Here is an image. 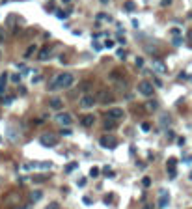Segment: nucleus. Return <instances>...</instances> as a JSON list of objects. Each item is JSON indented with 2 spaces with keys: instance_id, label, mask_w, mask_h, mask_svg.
<instances>
[{
  "instance_id": "nucleus-1",
  "label": "nucleus",
  "mask_w": 192,
  "mask_h": 209,
  "mask_svg": "<svg viewBox=\"0 0 192 209\" xmlns=\"http://www.w3.org/2000/svg\"><path fill=\"white\" fill-rule=\"evenodd\" d=\"M75 82V77L71 73H60L56 75L50 84H49V90H63V88H71V84Z\"/></svg>"
},
{
  "instance_id": "nucleus-2",
  "label": "nucleus",
  "mask_w": 192,
  "mask_h": 209,
  "mask_svg": "<svg viewBox=\"0 0 192 209\" xmlns=\"http://www.w3.org/2000/svg\"><path fill=\"white\" fill-rule=\"evenodd\" d=\"M56 142H58V138H56L54 133H43V135L39 136V144H41L43 148H54Z\"/></svg>"
},
{
  "instance_id": "nucleus-3",
  "label": "nucleus",
  "mask_w": 192,
  "mask_h": 209,
  "mask_svg": "<svg viewBox=\"0 0 192 209\" xmlns=\"http://www.w3.org/2000/svg\"><path fill=\"white\" fill-rule=\"evenodd\" d=\"M99 146L105 148V150H114V148L118 146V140H116V136H112V135H103V136L99 138Z\"/></svg>"
},
{
  "instance_id": "nucleus-4",
  "label": "nucleus",
  "mask_w": 192,
  "mask_h": 209,
  "mask_svg": "<svg viewBox=\"0 0 192 209\" xmlns=\"http://www.w3.org/2000/svg\"><path fill=\"white\" fill-rule=\"evenodd\" d=\"M138 92H140L142 95H146V97H151V95L155 93V88H153V84H151V82L142 80V82L138 84Z\"/></svg>"
},
{
  "instance_id": "nucleus-5",
  "label": "nucleus",
  "mask_w": 192,
  "mask_h": 209,
  "mask_svg": "<svg viewBox=\"0 0 192 209\" xmlns=\"http://www.w3.org/2000/svg\"><path fill=\"white\" fill-rule=\"evenodd\" d=\"M95 103H97V99H95V95H90V93H86V95H82L80 97V108H91V107H95Z\"/></svg>"
},
{
  "instance_id": "nucleus-6",
  "label": "nucleus",
  "mask_w": 192,
  "mask_h": 209,
  "mask_svg": "<svg viewBox=\"0 0 192 209\" xmlns=\"http://www.w3.org/2000/svg\"><path fill=\"white\" fill-rule=\"evenodd\" d=\"M56 121H58L60 125L67 127V125H71V123H73V116H71V114H67V112H58V114H56Z\"/></svg>"
},
{
  "instance_id": "nucleus-7",
  "label": "nucleus",
  "mask_w": 192,
  "mask_h": 209,
  "mask_svg": "<svg viewBox=\"0 0 192 209\" xmlns=\"http://www.w3.org/2000/svg\"><path fill=\"white\" fill-rule=\"evenodd\" d=\"M52 56H54V49H52V47H43V49L37 52V60H43V62L50 60Z\"/></svg>"
},
{
  "instance_id": "nucleus-8",
  "label": "nucleus",
  "mask_w": 192,
  "mask_h": 209,
  "mask_svg": "<svg viewBox=\"0 0 192 209\" xmlns=\"http://www.w3.org/2000/svg\"><path fill=\"white\" fill-rule=\"evenodd\" d=\"M168 206H170V194H168V191H161V194H159V207L166 209Z\"/></svg>"
},
{
  "instance_id": "nucleus-9",
  "label": "nucleus",
  "mask_w": 192,
  "mask_h": 209,
  "mask_svg": "<svg viewBox=\"0 0 192 209\" xmlns=\"http://www.w3.org/2000/svg\"><path fill=\"white\" fill-rule=\"evenodd\" d=\"M95 99H99V101H101V105H108V103H112V101H114L112 93H110V92H106V90L99 92V95H97Z\"/></svg>"
},
{
  "instance_id": "nucleus-10",
  "label": "nucleus",
  "mask_w": 192,
  "mask_h": 209,
  "mask_svg": "<svg viewBox=\"0 0 192 209\" xmlns=\"http://www.w3.org/2000/svg\"><path fill=\"white\" fill-rule=\"evenodd\" d=\"M106 116L118 121L119 118H123V116H125V112H123V108H119V107H116V108H110V110L106 112Z\"/></svg>"
},
{
  "instance_id": "nucleus-11",
  "label": "nucleus",
  "mask_w": 192,
  "mask_h": 209,
  "mask_svg": "<svg viewBox=\"0 0 192 209\" xmlns=\"http://www.w3.org/2000/svg\"><path fill=\"white\" fill-rule=\"evenodd\" d=\"M176 164H177V161L172 157V159H168V176H170V179H174L176 176H177V170H176Z\"/></svg>"
},
{
  "instance_id": "nucleus-12",
  "label": "nucleus",
  "mask_w": 192,
  "mask_h": 209,
  "mask_svg": "<svg viewBox=\"0 0 192 209\" xmlns=\"http://www.w3.org/2000/svg\"><path fill=\"white\" fill-rule=\"evenodd\" d=\"M80 123H82L84 127H91V125L95 123V116H93V114H86V116L80 120Z\"/></svg>"
},
{
  "instance_id": "nucleus-13",
  "label": "nucleus",
  "mask_w": 192,
  "mask_h": 209,
  "mask_svg": "<svg viewBox=\"0 0 192 209\" xmlns=\"http://www.w3.org/2000/svg\"><path fill=\"white\" fill-rule=\"evenodd\" d=\"M103 127H105L106 131L114 129V127H116V120H112V118H108V116H106V118L103 120Z\"/></svg>"
},
{
  "instance_id": "nucleus-14",
  "label": "nucleus",
  "mask_w": 192,
  "mask_h": 209,
  "mask_svg": "<svg viewBox=\"0 0 192 209\" xmlns=\"http://www.w3.org/2000/svg\"><path fill=\"white\" fill-rule=\"evenodd\" d=\"M170 123H172V118H170V114L168 112H164L162 114V118H161V127H170Z\"/></svg>"
},
{
  "instance_id": "nucleus-15",
  "label": "nucleus",
  "mask_w": 192,
  "mask_h": 209,
  "mask_svg": "<svg viewBox=\"0 0 192 209\" xmlns=\"http://www.w3.org/2000/svg\"><path fill=\"white\" fill-rule=\"evenodd\" d=\"M49 105H50V108H54V110H60L63 103H62V99H58V97H56V99H50V101H49Z\"/></svg>"
},
{
  "instance_id": "nucleus-16",
  "label": "nucleus",
  "mask_w": 192,
  "mask_h": 209,
  "mask_svg": "<svg viewBox=\"0 0 192 209\" xmlns=\"http://www.w3.org/2000/svg\"><path fill=\"white\" fill-rule=\"evenodd\" d=\"M6 80H7V73H2L0 75V95H4L6 92Z\"/></svg>"
},
{
  "instance_id": "nucleus-17",
  "label": "nucleus",
  "mask_w": 192,
  "mask_h": 209,
  "mask_svg": "<svg viewBox=\"0 0 192 209\" xmlns=\"http://www.w3.org/2000/svg\"><path fill=\"white\" fill-rule=\"evenodd\" d=\"M153 69H155L157 73H164V71H166L164 64H162V62H159V60H155V62H153Z\"/></svg>"
},
{
  "instance_id": "nucleus-18",
  "label": "nucleus",
  "mask_w": 192,
  "mask_h": 209,
  "mask_svg": "<svg viewBox=\"0 0 192 209\" xmlns=\"http://www.w3.org/2000/svg\"><path fill=\"white\" fill-rule=\"evenodd\" d=\"M41 196H43V192H41V191H32V194H30V200H32V204L39 202V200H41Z\"/></svg>"
},
{
  "instance_id": "nucleus-19",
  "label": "nucleus",
  "mask_w": 192,
  "mask_h": 209,
  "mask_svg": "<svg viewBox=\"0 0 192 209\" xmlns=\"http://www.w3.org/2000/svg\"><path fill=\"white\" fill-rule=\"evenodd\" d=\"M123 7H125L127 11H134V9H136V4L129 0V2H125V4H123Z\"/></svg>"
},
{
  "instance_id": "nucleus-20",
  "label": "nucleus",
  "mask_w": 192,
  "mask_h": 209,
  "mask_svg": "<svg viewBox=\"0 0 192 209\" xmlns=\"http://www.w3.org/2000/svg\"><path fill=\"white\" fill-rule=\"evenodd\" d=\"M157 107H159V103H157L155 99H151V101L148 103V110H149V112H153V110H157Z\"/></svg>"
},
{
  "instance_id": "nucleus-21",
  "label": "nucleus",
  "mask_w": 192,
  "mask_h": 209,
  "mask_svg": "<svg viewBox=\"0 0 192 209\" xmlns=\"http://www.w3.org/2000/svg\"><path fill=\"white\" fill-rule=\"evenodd\" d=\"M54 15H56L58 19H65V17H67V13H65V11H62V9H56V11H54Z\"/></svg>"
},
{
  "instance_id": "nucleus-22",
  "label": "nucleus",
  "mask_w": 192,
  "mask_h": 209,
  "mask_svg": "<svg viewBox=\"0 0 192 209\" xmlns=\"http://www.w3.org/2000/svg\"><path fill=\"white\" fill-rule=\"evenodd\" d=\"M34 50H35V45H30V47L26 49V52H24V58H28V56H30V54H32Z\"/></svg>"
},
{
  "instance_id": "nucleus-23",
  "label": "nucleus",
  "mask_w": 192,
  "mask_h": 209,
  "mask_svg": "<svg viewBox=\"0 0 192 209\" xmlns=\"http://www.w3.org/2000/svg\"><path fill=\"white\" fill-rule=\"evenodd\" d=\"M2 103H4V105H11V103H13V97H11V95H6V97H2Z\"/></svg>"
},
{
  "instance_id": "nucleus-24",
  "label": "nucleus",
  "mask_w": 192,
  "mask_h": 209,
  "mask_svg": "<svg viewBox=\"0 0 192 209\" xmlns=\"http://www.w3.org/2000/svg\"><path fill=\"white\" fill-rule=\"evenodd\" d=\"M99 172H101V170H99L97 166H93V168L90 170V176H91V178H97V176H99Z\"/></svg>"
},
{
  "instance_id": "nucleus-25",
  "label": "nucleus",
  "mask_w": 192,
  "mask_h": 209,
  "mask_svg": "<svg viewBox=\"0 0 192 209\" xmlns=\"http://www.w3.org/2000/svg\"><path fill=\"white\" fill-rule=\"evenodd\" d=\"M174 45H176V47H179V45H183V39H181L179 36H177V37H174Z\"/></svg>"
},
{
  "instance_id": "nucleus-26",
  "label": "nucleus",
  "mask_w": 192,
  "mask_h": 209,
  "mask_svg": "<svg viewBox=\"0 0 192 209\" xmlns=\"http://www.w3.org/2000/svg\"><path fill=\"white\" fill-rule=\"evenodd\" d=\"M105 47H106V49H112V47H114V41H112V39H106V41H105Z\"/></svg>"
},
{
  "instance_id": "nucleus-27",
  "label": "nucleus",
  "mask_w": 192,
  "mask_h": 209,
  "mask_svg": "<svg viewBox=\"0 0 192 209\" xmlns=\"http://www.w3.org/2000/svg\"><path fill=\"white\" fill-rule=\"evenodd\" d=\"M140 127H142V131H144V133H148V131L151 129V125H149V123H142Z\"/></svg>"
},
{
  "instance_id": "nucleus-28",
  "label": "nucleus",
  "mask_w": 192,
  "mask_h": 209,
  "mask_svg": "<svg viewBox=\"0 0 192 209\" xmlns=\"http://www.w3.org/2000/svg\"><path fill=\"white\" fill-rule=\"evenodd\" d=\"M71 170H77V163H73V164L65 166V172H71Z\"/></svg>"
},
{
  "instance_id": "nucleus-29",
  "label": "nucleus",
  "mask_w": 192,
  "mask_h": 209,
  "mask_svg": "<svg viewBox=\"0 0 192 209\" xmlns=\"http://www.w3.org/2000/svg\"><path fill=\"white\" fill-rule=\"evenodd\" d=\"M142 185H144V187H149V185H151V179H149V178H144V179H142Z\"/></svg>"
},
{
  "instance_id": "nucleus-30",
  "label": "nucleus",
  "mask_w": 192,
  "mask_h": 209,
  "mask_svg": "<svg viewBox=\"0 0 192 209\" xmlns=\"http://www.w3.org/2000/svg\"><path fill=\"white\" fill-rule=\"evenodd\" d=\"M47 209H60V206H58L56 202H52V204H49V206H47Z\"/></svg>"
},
{
  "instance_id": "nucleus-31",
  "label": "nucleus",
  "mask_w": 192,
  "mask_h": 209,
  "mask_svg": "<svg viewBox=\"0 0 192 209\" xmlns=\"http://www.w3.org/2000/svg\"><path fill=\"white\" fill-rule=\"evenodd\" d=\"M60 133H62V135H63V136H69V135H71V129H62V131H60Z\"/></svg>"
},
{
  "instance_id": "nucleus-32",
  "label": "nucleus",
  "mask_w": 192,
  "mask_h": 209,
  "mask_svg": "<svg viewBox=\"0 0 192 209\" xmlns=\"http://www.w3.org/2000/svg\"><path fill=\"white\" fill-rule=\"evenodd\" d=\"M11 80H13V82H19V80H21V75H11Z\"/></svg>"
},
{
  "instance_id": "nucleus-33",
  "label": "nucleus",
  "mask_w": 192,
  "mask_h": 209,
  "mask_svg": "<svg viewBox=\"0 0 192 209\" xmlns=\"http://www.w3.org/2000/svg\"><path fill=\"white\" fill-rule=\"evenodd\" d=\"M136 65L142 67V65H144V60H142V58H136Z\"/></svg>"
},
{
  "instance_id": "nucleus-34",
  "label": "nucleus",
  "mask_w": 192,
  "mask_h": 209,
  "mask_svg": "<svg viewBox=\"0 0 192 209\" xmlns=\"http://www.w3.org/2000/svg\"><path fill=\"white\" fill-rule=\"evenodd\" d=\"M155 86H157V88H162V82H161V78H155Z\"/></svg>"
},
{
  "instance_id": "nucleus-35",
  "label": "nucleus",
  "mask_w": 192,
  "mask_h": 209,
  "mask_svg": "<svg viewBox=\"0 0 192 209\" xmlns=\"http://www.w3.org/2000/svg\"><path fill=\"white\" fill-rule=\"evenodd\" d=\"M110 200H112V194H106V198H105V202H106V204H110Z\"/></svg>"
},
{
  "instance_id": "nucleus-36",
  "label": "nucleus",
  "mask_w": 192,
  "mask_h": 209,
  "mask_svg": "<svg viewBox=\"0 0 192 209\" xmlns=\"http://www.w3.org/2000/svg\"><path fill=\"white\" fill-rule=\"evenodd\" d=\"M170 2H172V0H161V6H168Z\"/></svg>"
},
{
  "instance_id": "nucleus-37",
  "label": "nucleus",
  "mask_w": 192,
  "mask_h": 209,
  "mask_svg": "<svg viewBox=\"0 0 192 209\" xmlns=\"http://www.w3.org/2000/svg\"><path fill=\"white\" fill-rule=\"evenodd\" d=\"M101 2H103V4H108V0H101Z\"/></svg>"
},
{
  "instance_id": "nucleus-38",
  "label": "nucleus",
  "mask_w": 192,
  "mask_h": 209,
  "mask_svg": "<svg viewBox=\"0 0 192 209\" xmlns=\"http://www.w3.org/2000/svg\"><path fill=\"white\" fill-rule=\"evenodd\" d=\"M21 209H28V207H21Z\"/></svg>"
},
{
  "instance_id": "nucleus-39",
  "label": "nucleus",
  "mask_w": 192,
  "mask_h": 209,
  "mask_svg": "<svg viewBox=\"0 0 192 209\" xmlns=\"http://www.w3.org/2000/svg\"><path fill=\"white\" fill-rule=\"evenodd\" d=\"M0 140H2V138H0Z\"/></svg>"
}]
</instances>
